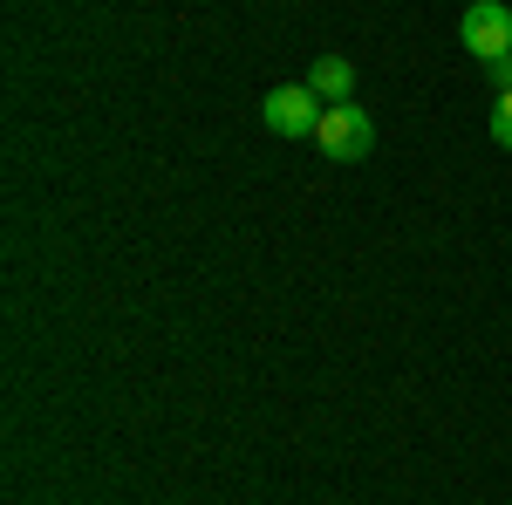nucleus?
Returning <instances> with one entry per match:
<instances>
[{"instance_id":"6","label":"nucleus","mask_w":512,"mask_h":505,"mask_svg":"<svg viewBox=\"0 0 512 505\" xmlns=\"http://www.w3.org/2000/svg\"><path fill=\"white\" fill-rule=\"evenodd\" d=\"M492 76H499V89H512V55H506V62H492Z\"/></svg>"},{"instance_id":"2","label":"nucleus","mask_w":512,"mask_h":505,"mask_svg":"<svg viewBox=\"0 0 512 505\" xmlns=\"http://www.w3.org/2000/svg\"><path fill=\"white\" fill-rule=\"evenodd\" d=\"M376 144V130H369V110H355V103H328L315 123V151L335 157V164H349V157H362Z\"/></svg>"},{"instance_id":"4","label":"nucleus","mask_w":512,"mask_h":505,"mask_svg":"<svg viewBox=\"0 0 512 505\" xmlns=\"http://www.w3.org/2000/svg\"><path fill=\"white\" fill-rule=\"evenodd\" d=\"M308 82H315L321 103H349V89H355V62H349V55H321L315 69H308Z\"/></svg>"},{"instance_id":"5","label":"nucleus","mask_w":512,"mask_h":505,"mask_svg":"<svg viewBox=\"0 0 512 505\" xmlns=\"http://www.w3.org/2000/svg\"><path fill=\"white\" fill-rule=\"evenodd\" d=\"M492 137L512 151V89H499V110H492Z\"/></svg>"},{"instance_id":"1","label":"nucleus","mask_w":512,"mask_h":505,"mask_svg":"<svg viewBox=\"0 0 512 505\" xmlns=\"http://www.w3.org/2000/svg\"><path fill=\"white\" fill-rule=\"evenodd\" d=\"M458 41H465V55H478V62H506L512 55V7L506 0H472L458 14Z\"/></svg>"},{"instance_id":"3","label":"nucleus","mask_w":512,"mask_h":505,"mask_svg":"<svg viewBox=\"0 0 512 505\" xmlns=\"http://www.w3.org/2000/svg\"><path fill=\"white\" fill-rule=\"evenodd\" d=\"M315 103H321V96H315V82H308V76L280 82V89H267V103H260V123L280 130V137H315V123H321Z\"/></svg>"}]
</instances>
